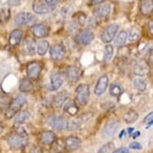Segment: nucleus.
Instances as JSON below:
<instances>
[{"mask_svg":"<svg viewBox=\"0 0 153 153\" xmlns=\"http://www.w3.org/2000/svg\"><path fill=\"white\" fill-rule=\"evenodd\" d=\"M41 71H42V67L37 62H31V63H28L27 68H26L27 75L31 79H36L39 78Z\"/></svg>","mask_w":153,"mask_h":153,"instance_id":"9d476101","label":"nucleus"},{"mask_svg":"<svg viewBox=\"0 0 153 153\" xmlns=\"http://www.w3.org/2000/svg\"><path fill=\"white\" fill-rule=\"evenodd\" d=\"M55 140V135L52 131H44L40 134V141L45 145H51Z\"/></svg>","mask_w":153,"mask_h":153,"instance_id":"5701e85b","label":"nucleus"},{"mask_svg":"<svg viewBox=\"0 0 153 153\" xmlns=\"http://www.w3.org/2000/svg\"><path fill=\"white\" fill-rule=\"evenodd\" d=\"M123 134H124V130H123L120 132V138H122V136H123Z\"/></svg>","mask_w":153,"mask_h":153,"instance_id":"09e8293b","label":"nucleus"},{"mask_svg":"<svg viewBox=\"0 0 153 153\" xmlns=\"http://www.w3.org/2000/svg\"><path fill=\"white\" fill-rule=\"evenodd\" d=\"M153 22H152V20H150V22H149V23H148V27H149V28H150V32H151V34H152L153 33Z\"/></svg>","mask_w":153,"mask_h":153,"instance_id":"c03bdc74","label":"nucleus"},{"mask_svg":"<svg viewBox=\"0 0 153 153\" xmlns=\"http://www.w3.org/2000/svg\"><path fill=\"white\" fill-rule=\"evenodd\" d=\"M114 53V49L111 45H107L104 48V55H103V60L108 62L111 59Z\"/></svg>","mask_w":153,"mask_h":153,"instance_id":"c9c22d12","label":"nucleus"},{"mask_svg":"<svg viewBox=\"0 0 153 153\" xmlns=\"http://www.w3.org/2000/svg\"><path fill=\"white\" fill-rule=\"evenodd\" d=\"M120 127V122L116 119H110L107 121L105 125L103 127L102 132H101V136L104 140L109 139L112 137L116 133Z\"/></svg>","mask_w":153,"mask_h":153,"instance_id":"f03ea898","label":"nucleus"},{"mask_svg":"<svg viewBox=\"0 0 153 153\" xmlns=\"http://www.w3.org/2000/svg\"><path fill=\"white\" fill-rule=\"evenodd\" d=\"M33 89V83L30 79L23 78L20 80L19 91L22 92H28Z\"/></svg>","mask_w":153,"mask_h":153,"instance_id":"cd10ccee","label":"nucleus"},{"mask_svg":"<svg viewBox=\"0 0 153 153\" xmlns=\"http://www.w3.org/2000/svg\"><path fill=\"white\" fill-rule=\"evenodd\" d=\"M76 100L81 105H86L90 98V88L88 84L82 83L76 88Z\"/></svg>","mask_w":153,"mask_h":153,"instance_id":"20e7f679","label":"nucleus"},{"mask_svg":"<svg viewBox=\"0 0 153 153\" xmlns=\"http://www.w3.org/2000/svg\"><path fill=\"white\" fill-rule=\"evenodd\" d=\"M91 117L90 114H85V115H81L80 116L75 117L71 119L70 120L67 122L66 128H68V131H75L78 130L80 128L82 124L88 121Z\"/></svg>","mask_w":153,"mask_h":153,"instance_id":"423d86ee","label":"nucleus"},{"mask_svg":"<svg viewBox=\"0 0 153 153\" xmlns=\"http://www.w3.org/2000/svg\"><path fill=\"white\" fill-rule=\"evenodd\" d=\"M7 141L9 146L13 149H20L24 148L27 144V136H21L16 132L13 133L8 136Z\"/></svg>","mask_w":153,"mask_h":153,"instance_id":"7ed1b4c3","label":"nucleus"},{"mask_svg":"<svg viewBox=\"0 0 153 153\" xmlns=\"http://www.w3.org/2000/svg\"><path fill=\"white\" fill-rule=\"evenodd\" d=\"M128 40V33L125 30H122L119 32L116 38L115 39V44L118 47H122L126 43Z\"/></svg>","mask_w":153,"mask_h":153,"instance_id":"7c9ffc66","label":"nucleus"},{"mask_svg":"<svg viewBox=\"0 0 153 153\" xmlns=\"http://www.w3.org/2000/svg\"><path fill=\"white\" fill-rule=\"evenodd\" d=\"M31 33L36 38L46 37L48 34V29L43 24H35L30 27Z\"/></svg>","mask_w":153,"mask_h":153,"instance_id":"6ab92c4d","label":"nucleus"},{"mask_svg":"<svg viewBox=\"0 0 153 153\" xmlns=\"http://www.w3.org/2000/svg\"><path fill=\"white\" fill-rule=\"evenodd\" d=\"M152 112H150L148 115H147V116H145V118H144V122H145L146 123H149L150 125H152V122H153V120H152Z\"/></svg>","mask_w":153,"mask_h":153,"instance_id":"a19ab883","label":"nucleus"},{"mask_svg":"<svg viewBox=\"0 0 153 153\" xmlns=\"http://www.w3.org/2000/svg\"><path fill=\"white\" fill-rule=\"evenodd\" d=\"M133 86L134 88L140 91H144L147 89V82L141 78H136L133 79Z\"/></svg>","mask_w":153,"mask_h":153,"instance_id":"2f4dec72","label":"nucleus"},{"mask_svg":"<svg viewBox=\"0 0 153 153\" xmlns=\"http://www.w3.org/2000/svg\"><path fill=\"white\" fill-rule=\"evenodd\" d=\"M36 42L34 39L27 38L23 41L21 47V51L24 55H33L35 53Z\"/></svg>","mask_w":153,"mask_h":153,"instance_id":"1a4fd4ad","label":"nucleus"},{"mask_svg":"<svg viewBox=\"0 0 153 153\" xmlns=\"http://www.w3.org/2000/svg\"><path fill=\"white\" fill-rule=\"evenodd\" d=\"M29 153H43V150L39 146L34 145L30 148Z\"/></svg>","mask_w":153,"mask_h":153,"instance_id":"58836bf2","label":"nucleus"},{"mask_svg":"<svg viewBox=\"0 0 153 153\" xmlns=\"http://www.w3.org/2000/svg\"><path fill=\"white\" fill-rule=\"evenodd\" d=\"M65 48L62 44H55L51 48L50 55L52 59L56 61L63 59L65 55Z\"/></svg>","mask_w":153,"mask_h":153,"instance_id":"dca6fc26","label":"nucleus"},{"mask_svg":"<svg viewBox=\"0 0 153 153\" xmlns=\"http://www.w3.org/2000/svg\"><path fill=\"white\" fill-rule=\"evenodd\" d=\"M27 103V100L23 95H18L16 96L10 105L5 111V117L7 119H11L17 114L20 109L25 105Z\"/></svg>","mask_w":153,"mask_h":153,"instance_id":"f257e3e1","label":"nucleus"},{"mask_svg":"<svg viewBox=\"0 0 153 153\" xmlns=\"http://www.w3.org/2000/svg\"><path fill=\"white\" fill-rule=\"evenodd\" d=\"M68 98H69V94L68 91H63L55 95V99H54V103L57 108H61L67 102Z\"/></svg>","mask_w":153,"mask_h":153,"instance_id":"b1692460","label":"nucleus"},{"mask_svg":"<svg viewBox=\"0 0 153 153\" xmlns=\"http://www.w3.org/2000/svg\"><path fill=\"white\" fill-rule=\"evenodd\" d=\"M128 133L130 134V135H131L133 131H134V128H128Z\"/></svg>","mask_w":153,"mask_h":153,"instance_id":"de8ad7c7","label":"nucleus"},{"mask_svg":"<svg viewBox=\"0 0 153 153\" xmlns=\"http://www.w3.org/2000/svg\"><path fill=\"white\" fill-rule=\"evenodd\" d=\"M140 10L142 15H150L153 10L152 0H141L140 3Z\"/></svg>","mask_w":153,"mask_h":153,"instance_id":"4be33fe9","label":"nucleus"},{"mask_svg":"<svg viewBox=\"0 0 153 153\" xmlns=\"http://www.w3.org/2000/svg\"><path fill=\"white\" fill-rule=\"evenodd\" d=\"M34 19L35 16L31 13L19 12L15 15V23L17 26H25L32 22Z\"/></svg>","mask_w":153,"mask_h":153,"instance_id":"f8f14e48","label":"nucleus"},{"mask_svg":"<svg viewBox=\"0 0 153 153\" xmlns=\"http://www.w3.org/2000/svg\"><path fill=\"white\" fill-rule=\"evenodd\" d=\"M33 11L38 15H45L52 11V7L48 6V4L42 3L40 1H35L32 4Z\"/></svg>","mask_w":153,"mask_h":153,"instance_id":"f3484780","label":"nucleus"},{"mask_svg":"<svg viewBox=\"0 0 153 153\" xmlns=\"http://www.w3.org/2000/svg\"><path fill=\"white\" fill-rule=\"evenodd\" d=\"M104 1V0H91V3L92 5H98V4H100Z\"/></svg>","mask_w":153,"mask_h":153,"instance_id":"37998d69","label":"nucleus"},{"mask_svg":"<svg viewBox=\"0 0 153 153\" xmlns=\"http://www.w3.org/2000/svg\"><path fill=\"white\" fill-rule=\"evenodd\" d=\"M150 71V67L148 63L143 59H139L133 65V72L138 76H145Z\"/></svg>","mask_w":153,"mask_h":153,"instance_id":"0eeeda50","label":"nucleus"},{"mask_svg":"<svg viewBox=\"0 0 153 153\" xmlns=\"http://www.w3.org/2000/svg\"><path fill=\"white\" fill-rule=\"evenodd\" d=\"M64 111L69 114L70 116H75L79 112V107L76 103H75V101L71 100L68 103H66L64 106Z\"/></svg>","mask_w":153,"mask_h":153,"instance_id":"a878e982","label":"nucleus"},{"mask_svg":"<svg viewBox=\"0 0 153 153\" xmlns=\"http://www.w3.org/2000/svg\"><path fill=\"white\" fill-rule=\"evenodd\" d=\"M30 113L28 111H19V112L15 115V122H25L28 119L30 118Z\"/></svg>","mask_w":153,"mask_h":153,"instance_id":"72a5a7b5","label":"nucleus"},{"mask_svg":"<svg viewBox=\"0 0 153 153\" xmlns=\"http://www.w3.org/2000/svg\"><path fill=\"white\" fill-rule=\"evenodd\" d=\"M140 36V32L137 28H131L128 34V39H129V40L131 42L137 40Z\"/></svg>","mask_w":153,"mask_h":153,"instance_id":"e433bc0d","label":"nucleus"},{"mask_svg":"<svg viewBox=\"0 0 153 153\" xmlns=\"http://www.w3.org/2000/svg\"><path fill=\"white\" fill-rule=\"evenodd\" d=\"M94 39V34L89 30H83L76 35V41L82 45H88Z\"/></svg>","mask_w":153,"mask_h":153,"instance_id":"4468645a","label":"nucleus"},{"mask_svg":"<svg viewBox=\"0 0 153 153\" xmlns=\"http://www.w3.org/2000/svg\"><path fill=\"white\" fill-rule=\"evenodd\" d=\"M108 83H109V79H108V75H101L99 78L96 84H95V90H94L95 95L97 96H100V95H103L108 88Z\"/></svg>","mask_w":153,"mask_h":153,"instance_id":"9b49d317","label":"nucleus"},{"mask_svg":"<svg viewBox=\"0 0 153 153\" xmlns=\"http://www.w3.org/2000/svg\"><path fill=\"white\" fill-rule=\"evenodd\" d=\"M129 148H131V149H136V150H141L143 148V146H142V144L140 143L134 141V142L130 143Z\"/></svg>","mask_w":153,"mask_h":153,"instance_id":"4c0bfd02","label":"nucleus"},{"mask_svg":"<svg viewBox=\"0 0 153 153\" xmlns=\"http://www.w3.org/2000/svg\"><path fill=\"white\" fill-rule=\"evenodd\" d=\"M47 123L56 130H63L67 125V120L63 116H57L55 115H51L47 117Z\"/></svg>","mask_w":153,"mask_h":153,"instance_id":"6e6552de","label":"nucleus"},{"mask_svg":"<svg viewBox=\"0 0 153 153\" xmlns=\"http://www.w3.org/2000/svg\"><path fill=\"white\" fill-rule=\"evenodd\" d=\"M13 127H14L15 132L23 136H27L30 132V126L24 122H19V123L15 122Z\"/></svg>","mask_w":153,"mask_h":153,"instance_id":"412c9836","label":"nucleus"},{"mask_svg":"<svg viewBox=\"0 0 153 153\" xmlns=\"http://www.w3.org/2000/svg\"><path fill=\"white\" fill-rule=\"evenodd\" d=\"M64 144H65L66 149L69 151H75L80 148L82 141L78 136H71L65 139Z\"/></svg>","mask_w":153,"mask_h":153,"instance_id":"2eb2a0df","label":"nucleus"},{"mask_svg":"<svg viewBox=\"0 0 153 153\" xmlns=\"http://www.w3.org/2000/svg\"><path fill=\"white\" fill-rule=\"evenodd\" d=\"M129 149L126 147H122L118 149H114L112 153H129Z\"/></svg>","mask_w":153,"mask_h":153,"instance_id":"ea45409f","label":"nucleus"},{"mask_svg":"<svg viewBox=\"0 0 153 153\" xmlns=\"http://www.w3.org/2000/svg\"><path fill=\"white\" fill-rule=\"evenodd\" d=\"M51 145V153H63L65 152L66 148L64 141H62L61 140H55Z\"/></svg>","mask_w":153,"mask_h":153,"instance_id":"bb28decb","label":"nucleus"},{"mask_svg":"<svg viewBox=\"0 0 153 153\" xmlns=\"http://www.w3.org/2000/svg\"><path fill=\"white\" fill-rule=\"evenodd\" d=\"M63 83V76L61 73L55 72L51 74L50 77V84H49V90L55 91H57Z\"/></svg>","mask_w":153,"mask_h":153,"instance_id":"ddd939ff","label":"nucleus"},{"mask_svg":"<svg viewBox=\"0 0 153 153\" xmlns=\"http://www.w3.org/2000/svg\"><path fill=\"white\" fill-rule=\"evenodd\" d=\"M58 1L59 0H45L47 4L50 7H54V6L56 5L58 3Z\"/></svg>","mask_w":153,"mask_h":153,"instance_id":"79ce46f5","label":"nucleus"},{"mask_svg":"<svg viewBox=\"0 0 153 153\" xmlns=\"http://www.w3.org/2000/svg\"><path fill=\"white\" fill-rule=\"evenodd\" d=\"M123 93V88L118 83H113L111 84L109 94L113 97H118Z\"/></svg>","mask_w":153,"mask_h":153,"instance_id":"c756f323","label":"nucleus"},{"mask_svg":"<svg viewBox=\"0 0 153 153\" xmlns=\"http://www.w3.org/2000/svg\"><path fill=\"white\" fill-rule=\"evenodd\" d=\"M3 130H4V126L2 123H0V134L3 132Z\"/></svg>","mask_w":153,"mask_h":153,"instance_id":"49530a36","label":"nucleus"},{"mask_svg":"<svg viewBox=\"0 0 153 153\" xmlns=\"http://www.w3.org/2000/svg\"><path fill=\"white\" fill-rule=\"evenodd\" d=\"M115 149V144L112 142H108L99 149L97 153H112Z\"/></svg>","mask_w":153,"mask_h":153,"instance_id":"f704fd0d","label":"nucleus"},{"mask_svg":"<svg viewBox=\"0 0 153 153\" xmlns=\"http://www.w3.org/2000/svg\"><path fill=\"white\" fill-rule=\"evenodd\" d=\"M140 132L139 131H136V132H135V133H133L132 137L134 139H136V137H138V136H140Z\"/></svg>","mask_w":153,"mask_h":153,"instance_id":"a18cd8bd","label":"nucleus"},{"mask_svg":"<svg viewBox=\"0 0 153 153\" xmlns=\"http://www.w3.org/2000/svg\"><path fill=\"white\" fill-rule=\"evenodd\" d=\"M49 43L47 40H42L38 43L37 45V53L39 55H44L48 51L49 48Z\"/></svg>","mask_w":153,"mask_h":153,"instance_id":"473e14b6","label":"nucleus"},{"mask_svg":"<svg viewBox=\"0 0 153 153\" xmlns=\"http://www.w3.org/2000/svg\"><path fill=\"white\" fill-rule=\"evenodd\" d=\"M66 76L70 82H76L80 77V70L75 66H69L66 71Z\"/></svg>","mask_w":153,"mask_h":153,"instance_id":"a211bd4d","label":"nucleus"},{"mask_svg":"<svg viewBox=\"0 0 153 153\" xmlns=\"http://www.w3.org/2000/svg\"><path fill=\"white\" fill-rule=\"evenodd\" d=\"M23 36V31L19 29H15L10 33L9 37V43L10 46H16L20 43L21 39Z\"/></svg>","mask_w":153,"mask_h":153,"instance_id":"393cba45","label":"nucleus"},{"mask_svg":"<svg viewBox=\"0 0 153 153\" xmlns=\"http://www.w3.org/2000/svg\"><path fill=\"white\" fill-rule=\"evenodd\" d=\"M118 30L119 26L116 23H112V24L107 26L101 33V40L105 43H111L115 39V36Z\"/></svg>","mask_w":153,"mask_h":153,"instance_id":"39448f33","label":"nucleus"},{"mask_svg":"<svg viewBox=\"0 0 153 153\" xmlns=\"http://www.w3.org/2000/svg\"><path fill=\"white\" fill-rule=\"evenodd\" d=\"M139 118V114L135 110H129L124 114L123 120L127 123H135Z\"/></svg>","mask_w":153,"mask_h":153,"instance_id":"c85d7f7f","label":"nucleus"},{"mask_svg":"<svg viewBox=\"0 0 153 153\" xmlns=\"http://www.w3.org/2000/svg\"><path fill=\"white\" fill-rule=\"evenodd\" d=\"M111 9V7L110 4H104V5L95 8L93 11V14L98 19H103V18L108 17V15H110Z\"/></svg>","mask_w":153,"mask_h":153,"instance_id":"aec40b11","label":"nucleus"}]
</instances>
